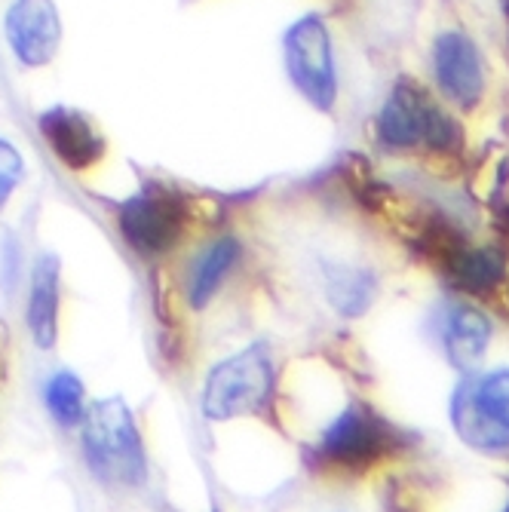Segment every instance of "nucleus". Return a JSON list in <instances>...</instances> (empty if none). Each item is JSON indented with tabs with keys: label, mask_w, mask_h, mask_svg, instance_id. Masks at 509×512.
I'll list each match as a JSON object with an SVG mask.
<instances>
[{
	"label": "nucleus",
	"mask_w": 509,
	"mask_h": 512,
	"mask_svg": "<svg viewBox=\"0 0 509 512\" xmlns=\"http://www.w3.org/2000/svg\"><path fill=\"white\" fill-rule=\"evenodd\" d=\"M83 454L92 476L111 488H142L148 454L132 408L120 396L92 402L83 414Z\"/></svg>",
	"instance_id": "f257e3e1"
},
{
	"label": "nucleus",
	"mask_w": 509,
	"mask_h": 512,
	"mask_svg": "<svg viewBox=\"0 0 509 512\" xmlns=\"http://www.w3.org/2000/svg\"><path fill=\"white\" fill-rule=\"evenodd\" d=\"M402 430L365 402L347 405L319 433L310 460L322 470L365 473L402 448Z\"/></svg>",
	"instance_id": "f03ea898"
},
{
	"label": "nucleus",
	"mask_w": 509,
	"mask_h": 512,
	"mask_svg": "<svg viewBox=\"0 0 509 512\" xmlns=\"http://www.w3.org/2000/svg\"><path fill=\"white\" fill-rule=\"evenodd\" d=\"M276 393V362L267 344L243 347L221 359L203 384V414L209 421H234V417L264 414Z\"/></svg>",
	"instance_id": "7ed1b4c3"
},
{
	"label": "nucleus",
	"mask_w": 509,
	"mask_h": 512,
	"mask_svg": "<svg viewBox=\"0 0 509 512\" xmlns=\"http://www.w3.org/2000/svg\"><path fill=\"white\" fill-rule=\"evenodd\" d=\"M451 424L479 451L509 448V368L460 381L451 396Z\"/></svg>",
	"instance_id": "20e7f679"
},
{
	"label": "nucleus",
	"mask_w": 509,
	"mask_h": 512,
	"mask_svg": "<svg viewBox=\"0 0 509 512\" xmlns=\"http://www.w3.org/2000/svg\"><path fill=\"white\" fill-rule=\"evenodd\" d=\"M117 227L135 255L154 261L181 243L184 227H188V206L172 191L145 188L120 203Z\"/></svg>",
	"instance_id": "39448f33"
},
{
	"label": "nucleus",
	"mask_w": 509,
	"mask_h": 512,
	"mask_svg": "<svg viewBox=\"0 0 509 512\" xmlns=\"http://www.w3.org/2000/svg\"><path fill=\"white\" fill-rule=\"evenodd\" d=\"M286 68L301 96L319 108L332 111L338 102V74L332 56V37L319 16H304L286 31Z\"/></svg>",
	"instance_id": "423d86ee"
},
{
	"label": "nucleus",
	"mask_w": 509,
	"mask_h": 512,
	"mask_svg": "<svg viewBox=\"0 0 509 512\" xmlns=\"http://www.w3.org/2000/svg\"><path fill=\"white\" fill-rule=\"evenodd\" d=\"M4 31L13 56L25 68H43L53 62L59 50V10L53 0H13L4 19Z\"/></svg>",
	"instance_id": "0eeeda50"
},
{
	"label": "nucleus",
	"mask_w": 509,
	"mask_h": 512,
	"mask_svg": "<svg viewBox=\"0 0 509 512\" xmlns=\"http://www.w3.org/2000/svg\"><path fill=\"white\" fill-rule=\"evenodd\" d=\"M439 114V105L427 96L421 86H414L411 80H402L390 99L384 102L375 132H378V142L390 151H408V148H418L427 145V135L430 126Z\"/></svg>",
	"instance_id": "6e6552de"
},
{
	"label": "nucleus",
	"mask_w": 509,
	"mask_h": 512,
	"mask_svg": "<svg viewBox=\"0 0 509 512\" xmlns=\"http://www.w3.org/2000/svg\"><path fill=\"white\" fill-rule=\"evenodd\" d=\"M433 68L436 80L445 96L460 105V108H473L482 92H485V65L476 50V43L460 34V31H442L436 37V50H433Z\"/></svg>",
	"instance_id": "1a4fd4ad"
},
{
	"label": "nucleus",
	"mask_w": 509,
	"mask_h": 512,
	"mask_svg": "<svg viewBox=\"0 0 509 512\" xmlns=\"http://www.w3.org/2000/svg\"><path fill=\"white\" fill-rule=\"evenodd\" d=\"M40 135H43L46 148H50L62 160V166H68L71 172H89L105 157L102 135L77 111H68V108L43 111Z\"/></svg>",
	"instance_id": "9d476101"
},
{
	"label": "nucleus",
	"mask_w": 509,
	"mask_h": 512,
	"mask_svg": "<svg viewBox=\"0 0 509 512\" xmlns=\"http://www.w3.org/2000/svg\"><path fill=\"white\" fill-rule=\"evenodd\" d=\"M59 307H62V279H59V258L40 255L31 267L28 279V304H25V325L28 335L40 350H53L59 338Z\"/></svg>",
	"instance_id": "9b49d317"
},
{
	"label": "nucleus",
	"mask_w": 509,
	"mask_h": 512,
	"mask_svg": "<svg viewBox=\"0 0 509 512\" xmlns=\"http://www.w3.org/2000/svg\"><path fill=\"white\" fill-rule=\"evenodd\" d=\"M442 270L448 273L451 286L467 295H488L506 276V255L497 246H470L460 243L442 258Z\"/></svg>",
	"instance_id": "f8f14e48"
},
{
	"label": "nucleus",
	"mask_w": 509,
	"mask_h": 512,
	"mask_svg": "<svg viewBox=\"0 0 509 512\" xmlns=\"http://www.w3.org/2000/svg\"><path fill=\"white\" fill-rule=\"evenodd\" d=\"M240 255H243V246L234 237H218L194 255L188 267V283H184V295H188L191 310H203L212 304V298L224 286L230 270L237 267Z\"/></svg>",
	"instance_id": "ddd939ff"
},
{
	"label": "nucleus",
	"mask_w": 509,
	"mask_h": 512,
	"mask_svg": "<svg viewBox=\"0 0 509 512\" xmlns=\"http://www.w3.org/2000/svg\"><path fill=\"white\" fill-rule=\"evenodd\" d=\"M491 341V319L476 307H451L445 316L442 344L454 368L473 371Z\"/></svg>",
	"instance_id": "4468645a"
},
{
	"label": "nucleus",
	"mask_w": 509,
	"mask_h": 512,
	"mask_svg": "<svg viewBox=\"0 0 509 512\" xmlns=\"http://www.w3.org/2000/svg\"><path fill=\"white\" fill-rule=\"evenodd\" d=\"M326 295L341 316H362L375 301V276L362 267H326Z\"/></svg>",
	"instance_id": "2eb2a0df"
},
{
	"label": "nucleus",
	"mask_w": 509,
	"mask_h": 512,
	"mask_svg": "<svg viewBox=\"0 0 509 512\" xmlns=\"http://www.w3.org/2000/svg\"><path fill=\"white\" fill-rule=\"evenodd\" d=\"M43 402L56 424L77 427L86 414V387L74 371H56V375L43 384Z\"/></svg>",
	"instance_id": "dca6fc26"
},
{
	"label": "nucleus",
	"mask_w": 509,
	"mask_h": 512,
	"mask_svg": "<svg viewBox=\"0 0 509 512\" xmlns=\"http://www.w3.org/2000/svg\"><path fill=\"white\" fill-rule=\"evenodd\" d=\"M22 181H25V160L19 148L7 142V138H0V209L10 203Z\"/></svg>",
	"instance_id": "f3484780"
},
{
	"label": "nucleus",
	"mask_w": 509,
	"mask_h": 512,
	"mask_svg": "<svg viewBox=\"0 0 509 512\" xmlns=\"http://www.w3.org/2000/svg\"><path fill=\"white\" fill-rule=\"evenodd\" d=\"M503 512H509V503H506V509H503Z\"/></svg>",
	"instance_id": "a211bd4d"
}]
</instances>
